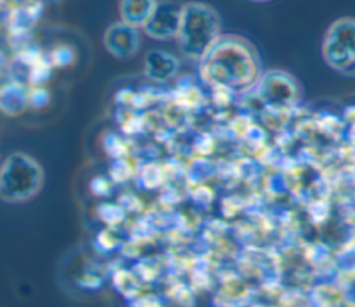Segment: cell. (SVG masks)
<instances>
[{
  "label": "cell",
  "instance_id": "cell-1",
  "mask_svg": "<svg viewBox=\"0 0 355 307\" xmlns=\"http://www.w3.org/2000/svg\"><path fill=\"white\" fill-rule=\"evenodd\" d=\"M198 72L214 88L244 92L258 85L262 60L250 39L237 33H222L198 61Z\"/></svg>",
  "mask_w": 355,
  "mask_h": 307
},
{
  "label": "cell",
  "instance_id": "cell-2",
  "mask_svg": "<svg viewBox=\"0 0 355 307\" xmlns=\"http://www.w3.org/2000/svg\"><path fill=\"white\" fill-rule=\"evenodd\" d=\"M222 35V18L215 7L202 1L183 3L175 40L180 53L200 61Z\"/></svg>",
  "mask_w": 355,
  "mask_h": 307
},
{
  "label": "cell",
  "instance_id": "cell-3",
  "mask_svg": "<svg viewBox=\"0 0 355 307\" xmlns=\"http://www.w3.org/2000/svg\"><path fill=\"white\" fill-rule=\"evenodd\" d=\"M320 53L334 72L355 78V18L340 17L324 31Z\"/></svg>",
  "mask_w": 355,
  "mask_h": 307
},
{
  "label": "cell",
  "instance_id": "cell-4",
  "mask_svg": "<svg viewBox=\"0 0 355 307\" xmlns=\"http://www.w3.org/2000/svg\"><path fill=\"white\" fill-rule=\"evenodd\" d=\"M183 3L179 0H157V6L144 25V33L154 40L175 39Z\"/></svg>",
  "mask_w": 355,
  "mask_h": 307
},
{
  "label": "cell",
  "instance_id": "cell-5",
  "mask_svg": "<svg viewBox=\"0 0 355 307\" xmlns=\"http://www.w3.org/2000/svg\"><path fill=\"white\" fill-rule=\"evenodd\" d=\"M104 47L115 58H130L140 49V35L136 28L115 22L104 33Z\"/></svg>",
  "mask_w": 355,
  "mask_h": 307
},
{
  "label": "cell",
  "instance_id": "cell-6",
  "mask_svg": "<svg viewBox=\"0 0 355 307\" xmlns=\"http://www.w3.org/2000/svg\"><path fill=\"white\" fill-rule=\"evenodd\" d=\"M180 61L165 50H151L144 57V74L154 81H168L179 72Z\"/></svg>",
  "mask_w": 355,
  "mask_h": 307
},
{
  "label": "cell",
  "instance_id": "cell-7",
  "mask_svg": "<svg viewBox=\"0 0 355 307\" xmlns=\"http://www.w3.org/2000/svg\"><path fill=\"white\" fill-rule=\"evenodd\" d=\"M157 0H121L119 14L123 24L132 28H144L148 22Z\"/></svg>",
  "mask_w": 355,
  "mask_h": 307
},
{
  "label": "cell",
  "instance_id": "cell-8",
  "mask_svg": "<svg viewBox=\"0 0 355 307\" xmlns=\"http://www.w3.org/2000/svg\"><path fill=\"white\" fill-rule=\"evenodd\" d=\"M248 1H252V3H268V1H272V0H248Z\"/></svg>",
  "mask_w": 355,
  "mask_h": 307
}]
</instances>
